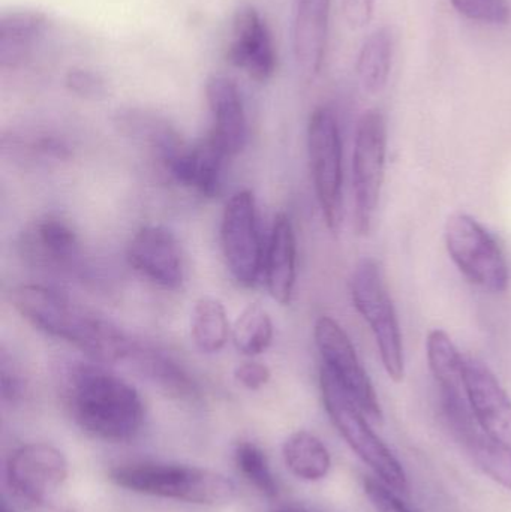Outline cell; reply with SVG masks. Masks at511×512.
I'll list each match as a JSON object with an SVG mask.
<instances>
[{
    "label": "cell",
    "instance_id": "1",
    "mask_svg": "<svg viewBox=\"0 0 511 512\" xmlns=\"http://www.w3.org/2000/svg\"><path fill=\"white\" fill-rule=\"evenodd\" d=\"M8 297L21 318L36 330L80 349L90 361L119 363L134 352V343L117 325L59 289L30 283L15 286Z\"/></svg>",
    "mask_w": 511,
    "mask_h": 512
},
{
    "label": "cell",
    "instance_id": "2",
    "mask_svg": "<svg viewBox=\"0 0 511 512\" xmlns=\"http://www.w3.org/2000/svg\"><path fill=\"white\" fill-rule=\"evenodd\" d=\"M65 397L78 426L102 441H131L144 423L138 391L104 364L74 361L63 370Z\"/></svg>",
    "mask_w": 511,
    "mask_h": 512
},
{
    "label": "cell",
    "instance_id": "3",
    "mask_svg": "<svg viewBox=\"0 0 511 512\" xmlns=\"http://www.w3.org/2000/svg\"><path fill=\"white\" fill-rule=\"evenodd\" d=\"M110 480L129 492L209 507L228 504L236 493V487L224 475L192 466H120L110 472Z\"/></svg>",
    "mask_w": 511,
    "mask_h": 512
},
{
    "label": "cell",
    "instance_id": "4",
    "mask_svg": "<svg viewBox=\"0 0 511 512\" xmlns=\"http://www.w3.org/2000/svg\"><path fill=\"white\" fill-rule=\"evenodd\" d=\"M320 387L327 414L351 450L390 489L408 493L410 486L404 466L384 444L383 439L372 430L365 412L324 366L320 369Z\"/></svg>",
    "mask_w": 511,
    "mask_h": 512
},
{
    "label": "cell",
    "instance_id": "5",
    "mask_svg": "<svg viewBox=\"0 0 511 512\" xmlns=\"http://www.w3.org/2000/svg\"><path fill=\"white\" fill-rule=\"evenodd\" d=\"M350 289L354 307L371 327L387 375L401 382L405 376L401 327L377 259L359 261L351 276Z\"/></svg>",
    "mask_w": 511,
    "mask_h": 512
},
{
    "label": "cell",
    "instance_id": "6",
    "mask_svg": "<svg viewBox=\"0 0 511 512\" xmlns=\"http://www.w3.org/2000/svg\"><path fill=\"white\" fill-rule=\"evenodd\" d=\"M447 252L474 285L503 294L509 288V264L495 237L467 213H455L444 227Z\"/></svg>",
    "mask_w": 511,
    "mask_h": 512
},
{
    "label": "cell",
    "instance_id": "7",
    "mask_svg": "<svg viewBox=\"0 0 511 512\" xmlns=\"http://www.w3.org/2000/svg\"><path fill=\"white\" fill-rule=\"evenodd\" d=\"M387 156V125L381 111L363 114L353 153L354 224L366 236L372 228L383 189Z\"/></svg>",
    "mask_w": 511,
    "mask_h": 512
},
{
    "label": "cell",
    "instance_id": "8",
    "mask_svg": "<svg viewBox=\"0 0 511 512\" xmlns=\"http://www.w3.org/2000/svg\"><path fill=\"white\" fill-rule=\"evenodd\" d=\"M308 153L315 195L327 227L336 233L342 222L344 168L338 120L330 108H317L309 119Z\"/></svg>",
    "mask_w": 511,
    "mask_h": 512
},
{
    "label": "cell",
    "instance_id": "9",
    "mask_svg": "<svg viewBox=\"0 0 511 512\" xmlns=\"http://www.w3.org/2000/svg\"><path fill=\"white\" fill-rule=\"evenodd\" d=\"M221 248L233 279L245 288L254 286L264 264L257 206L251 191L236 192L225 206Z\"/></svg>",
    "mask_w": 511,
    "mask_h": 512
},
{
    "label": "cell",
    "instance_id": "10",
    "mask_svg": "<svg viewBox=\"0 0 511 512\" xmlns=\"http://www.w3.org/2000/svg\"><path fill=\"white\" fill-rule=\"evenodd\" d=\"M314 337L323 358V366L335 376L336 381L350 394L369 420L383 423V409L374 385L344 328L330 316H321L315 322Z\"/></svg>",
    "mask_w": 511,
    "mask_h": 512
},
{
    "label": "cell",
    "instance_id": "11",
    "mask_svg": "<svg viewBox=\"0 0 511 512\" xmlns=\"http://www.w3.org/2000/svg\"><path fill=\"white\" fill-rule=\"evenodd\" d=\"M129 265L162 289H179L185 279L182 248L173 231L147 225L132 237L126 251Z\"/></svg>",
    "mask_w": 511,
    "mask_h": 512
},
{
    "label": "cell",
    "instance_id": "12",
    "mask_svg": "<svg viewBox=\"0 0 511 512\" xmlns=\"http://www.w3.org/2000/svg\"><path fill=\"white\" fill-rule=\"evenodd\" d=\"M6 475L9 486L20 498L41 504L65 483L68 462L51 445H24L9 457Z\"/></svg>",
    "mask_w": 511,
    "mask_h": 512
},
{
    "label": "cell",
    "instance_id": "13",
    "mask_svg": "<svg viewBox=\"0 0 511 512\" xmlns=\"http://www.w3.org/2000/svg\"><path fill=\"white\" fill-rule=\"evenodd\" d=\"M464 387L480 429L511 445V399L497 376L479 358L464 355Z\"/></svg>",
    "mask_w": 511,
    "mask_h": 512
},
{
    "label": "cell",
    "instance_id": "14",
    "mask_svg": "<svg viewBox=\"0 0 511 512\" xmlns=\"http://www.w3.org/2000/svg\"><path fill=\"white\" fill-rule=\"evenodd\" d=\"M20 254L45 270L72 271L81 256V243L71 222L57 215L36 219L20 237Z\"/></svg>",
    "mask_w": 511,
    "mask_h": 512
},
{
    "label": "cell",
    "instance_id": "15",
    "mask_svg": "<svg viewBox=\"0 0 511 512\" xmlns=\"http://www.w3.org/2000/svg\"><path fill=\"white\" fill-rule=\"evenodd\" d=\"M227 60L258 83H266L276 71V51L272 33L260 12L252 6L234 15Z\"/></svg>",
    "mask_w": 511,
    "mask_h": 512
},
{
    "label": "cell",
    "instance_id": "16",
    "mask_svg": "<svg viewBox=\"0 0 511 512\" xmlns=\"http://www.w3.org/2000/svg\"><path fill=\"white\" fill-rule=\"evenodd\" d=\"M225 159L230 158L206 135L194 146L180 144L159 162L177 185L213 198L221 191Z\"/></svg>",
    "mask_w": 511,
    "mask_h": 512
},
{
    "label": "cell",
    "instance_id": "17",
    "mask_svg": "<svg viewBox=\"0 0 511 512\" xmlns=\"http://www.w3.org/2000/svg\"><path fill=\"white\" fill-rule=\"evenodd\" d=\"M206 99L212 114V129L207 135L228 158L239 155L248 140V120L239 87L225 75H212L207 80Z\"/></svg>",
    "mask_w": 511,
    "mask_h": 512
},
{
    "label": "cell",
    "instance_id": "18",
    "mask_svg": "<svg viewBox=\"0 0 511 512\" xmlns=\"http://www.w3.org/2000/svg\"><path fill=\"white\" fill-rule=\"evenodd\" d=\"M329 18L330 0H294L291 45L297 68L308 77L323 68Z\"/></svg>",
    "mask_w": 511,
    "mask_h": 512
},
{
    "label": "cell",
    "instance_id": "19",
    "mask_svg": "<svg viewBox=\"0 0 511 512\" xmlns=\"http://www.w3.org/2000/svg\"><path fill=\"white\" fill-rule=\"evenodd\" d=\"M264 259L270 297L282 306H287L296 286L297 245L293 224L285 213H279L273 222L269 248Z\"/></svg>",
    "mask_w": 511,
    "mask_h": 512
},
{
    "label": "cell",
    "instance_id": "20",
    "mask_svg": "<svg viewBox=\"0 0 511 512\" xmlns=\"http://www.w3.org/2000/svg\"><path fill=\"white\" fill-rule=\"evenodd\" d=\"M47 14L38 9H11L0 15V68L17 69L26 63L47 30Z\"/></svg>",
    "mask_w": 511,
    "mask_h": 512
},
{
    "label": "cell",
    "instance_id": "21",
    "mask_svg": "<svg viewBox=\"0 0 511 512\" xmlns=\"http://www.w3.org/2000/svg\"><path fill=\"white\" fill-rule=\"evenodd\" d=\"M429 369L441 397L467 396L464 387V355L444 330H432L426 339Z\"/></svg>",
    "mask_w": 511,
    "mask_h": 512
},
{
    "label": "cell",
    "instance_id": "22",
    "mask_svg": "<svg viewBox=\"0 0 511 512\" xmlns=\"http://www.w3.org/2000/svg\"><path fill=\"white\" fill-rule=\"evenodd\" d=\"M129 360L134 361L141 373L162 388L165 393L180 400H191L198 396L194 379L180 364L155 349H143L135 345Z\"/></svg>",
    "mask_w": 511,
    "mask_h": 512
},
{
    "label": "cell",
    "instance_id": "23",
    "mask_svg": "<svg viewBox=\"0 0 511 512\" xmlns=\"http://www.w3.org/2000/svg\"><path fill=\"white\" fill-rule=\"evenodd\" d=\"M392 60V32L381 27L368 36L357 59V75L365 92L371 95L383 92L389 80Z\"/></svg>",
    "mask_w": 511,
    "mask_h": 512
},
{
    "label": "cell",
    "instance_id": "24",
    "mask_svg": "<svg viewBox=\"0 0 511 512\" xmlns=\"http://www.w3.org/2000/svg\"><path fill=\"white\" fill-rule=\"evenodd\" d=\"M231 334L227 310L218 298L203 297L191 313V337L198 351L215 354L224 349Z\"/></svg>",
    "mask_w": 511,
    "mask_h": 512
},
{
    "label": "cell",
    "instance_id": "25",
    "mask_svg": "<svg viewBox=\"0 0 511 512\" xmlns=\"http://www.w3.org/2000/svg\"><path fill=\"white\" fill-rule=\"evenodd\" d=\"M288 469L300 480L320 481L329 474L332 459L326 445L309 432H297L284 444Z\"/></svg>",
    "mask_w": 511,
    "mask_h": 512
},
{
    "label": "cell",
    "instance_id": "26",
    "mask_svg": "<svg viewBox=\"0 0 511 512\" xmlns=\"http://www.w3.org/2000/svg\"><path fill=\"white\" fill-rule=\"evenodd\" d=\"M231 337L240 354L246 357H257L272 345V318L261 304H248L234 322Z\"/></svg>",
    "mask_w": 511,
    "mask_h": 512
},
{
    "label": "cell",
    "instance_id": "27",
    "mask_svg": "<svg viewBox=\"0 0 511 512\" xmlns=\"http://www.w3.org/2000/svg\"><path fill=\"white\" fill-rule=\"evenodd\" d=\"M464 445L479 468L511 492V445L489 438L483 430L474 433Z\"/></svg>",
    "mask_w": 511,
    "mask_h": 512
},
{
    "label": "cell",
    "instance_id": "28",
    "mask_svg": "<svg viewBox=\"0 0 511 512\" xmlns=\"http://www.w3.org/2000/svg\"><path fill=\"white\" fill-rule=\"evenodd\" d=\"M236 463L243 477L257 487L267 498H276L279 493L278 483L270 471L266 454L251 442H240L236 448Z\"/></svg>",
    "mask_w": 511,
    "mask_h": 512
},
{
    "label": "cell",
    "instance_id": "29",
    "mask_svg": "<svg viewBox=\"0 0 511 512\" xmlns=\"http://www.w3.org/2000/svg\"><path fill=\"white\" fill-rule=\"evenodd\" d=\"M453 8L468 20L483 24H507L510 8L506 0H450Z\"/></svg>",
    "mask_w": 511,
    "mask_h": 512
},
{
    "label": "cell",
    "instance_id": "30",
    "mask_svg": "<svg viewBox=\"0 0 511 512\" xmlns=\"http://www.w3.org/2000/svg\"><path fill=\"white\" fill-rule=\"evenodd\" d=\"M65 84L69 92L87 99V101H101L108 95V87L104 78L89 69H69L65 77Z\"/></svg>",
    "mask_w": 511,
    "mask_h": 512
},
{
    "label": "cell",
    "instance_id": "31",
    "mask_svg": "<svg viewBox=\"0 0 511 512\" xmlns=\"http://www.w3.org/2000/svg\"><path fill=\"white\" fill-rule=\"evenodd\" d=\"M363 489L377 512H413L380 478L366 477Z\"/></svg>",
    "mask_w": 511,
    "mask_h": 512
},
{
    "label": "cell",
    "instance_id": "32",
    "mask_svg": "<svg viewBox=\"0 0 511 512\" xmlns=\"http://www.w3.org/2000/svg\"><path fill=\"white\" fill-rule=\"evenodd\" d=\"M269 367L258 361H245L234 370V378L248 390H260L270 381Z\"/></svg>",
    "mask_w": 511,
    "mask_h": 512
},
{
    "label": "cell",
    "instance_id": "33",
    "mask_svg": "<svg viewBox=\"0 0 511 512\" xmlns=\"http://www.w3.org/2000/svg\"><path fill=\"white\" fill-rule=\"evenodd\" d=\"M0 373H2V394L3 399L17 400L24 390V381L21 378L20 370L15 366L12 358L2 351L0 355Z\"/></svg>",
    "mask_w": 511,
    "mask_h": 512
},
{
    "label": "cell",
    "instance_id": "34",
    "mask_svg": "<svg viewBox=\"0 0 511 512\" xmlns=\"http://www.w3.org/2000/svg\"><path fill=\"white\" fill-rule=\"evenodd\" d=\"M375 0H342V14L353 30L368 26L374 15Z\"/></svg>",
    "mask_w": 511,
    "mask_h": 512
},
{
    "label": "cell",
    "instance_id": "35",
    "mask_svg": "<svg viewBox=\"0 0 511 512\" xmlns=\"http://www.w3.org/2000/svg\"><path fill=\"white\" fill-rule=\"evenodd\" d=\"M275 512H309L305 510H299V508H285V510H279Z\"/></svg>",
    "mask_w": 511,
    "mask_h": 512
},
{
    "label": "cell",
    "instance_id": "36",
    "mask_svg": "<svg viewBox=\"0 0 511 512\" xmlns=\"http://www.w3.org/2000/svg\"><path fill=\"white\" fill-rule=\"evenodd\" d=\"M2 512H14V511L9 510V508H8V507H6V504H3V505H2Z\"/></svg>",
    "mask_w": 511,
    "mask_h": 512
}]
</instances>
